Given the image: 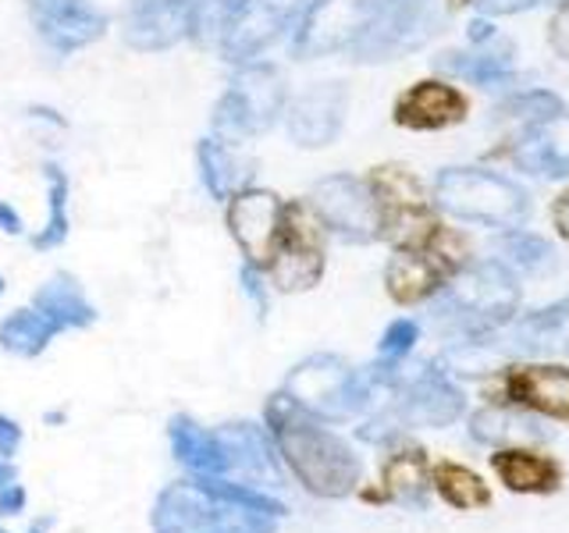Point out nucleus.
<instances>
[{
  "label": "nucleus",
  "instance_id": "34",
  "mask_svg": "<svg viewBox=\"0 0 569 533\" xmlns=\"http://www.w3.org/2000/svg\"><path fill=\"white\" fill-rule=\"evenodd\" d=\"M0 224H4V231H18V228H22V221H18L8 207H0Z\"/></svg>",
  "mask_w": 569,
  "mask_h": 533
},
{
  "label": "nucleus",
  "instance_id": "33",
  "mask_svg": "<svg viewBox=\"0 0 569 533\" xmlns=\"http://www.w3.org/2000/svg\"><path fill=\"white\" fill-rule=\"evenodd\" d=\"M8 484H18V470L11 459H0V487H8Z\"/></svg>",
  "mask_w": 569,
  "mask_h": 533
},
{
  "label": "nucleus",
  "instance_id": "11",
  "mask_svg": "<svg viewBox=\"0 0 569 533\" xmlns=\"http://www.w3.org/2000/svg\"><path fill=\"white\" fill-rule=\"evenodd\" d=\"M459 413H462V391L445 381V373L431 370L402 391L391 413H381L363 431L381 423H391L388 431H402V426H449L452 420H459Z\"/></svg>",
  "mask_w": 569,
  "mask_h": 533
},
{
  "label": "nucleus",
  "instance_id": "12",
  "mask_svg": "<svg viewBox=\"0 0 569 533\" xmlns=\"http://www.w3.org/2000/svg\"><path fill=\"white\" fill-rule=\"evenodd\" d=\"M506 405H520L530 413L569 423V366L559 363H530L512 366L502 378Z\"/></svg>",
  "mask_w": 569,
  "mask_h": 533
},
{
  "label": "nucleus",
  "instance_id": "21",
  "mask_svg": "<svg viewBox=\"0 0 569 533\" xmlns=\"http://www.w3.org/2000/svg\"><path fill=\"white\" fill-rule=\"evenodd\" d=\"M431 487L441 494L445 505H452L459 512L485 509L491 502V491L485 480H480L470 466H459V462H438L431 470Z\"/></svg>",
  "mask_w": 569,
  "mask_h": 533
},
{
  "label": "nucleus",
  "instance_id": "29",
  "mask_svg": "<svg viewBox=\"0 0 569 533\" xmlns=\"http://www.w3.org/2000/svg\"><path fill=\"white\" fill-rule=\"evenodd\" d=\"M22 444V426H18L11 416H0V459H11Z\"/></svg>",
  "mask_w": 569,
  "mask_h": 533
},
{
  "label": "nucleus",
  "instance_id": "31",
  "mask_svg": "<svg viewBox=\"0 0 569 533\" xmlns=\"http://www.w3.org/2000/svg\"><path fill=\"white\" fill-rule=\"evenodd\" d=\"M551 221H556V228H559V235L569 242V189L559 195L556 200V207H551Z\"/></svg>",
  "mask_w": 569,
  "mask_h": 533
},
{
  "label": "nucleus",
  "instance_id": "5",
  "mask_svg": "<svg viewBox=\"0 0 569 533\" xmlns=\"http://www.w3.org/2000/svg\"><path fill=\"white\" fill-rule=\"evenodd\" d=\"M435 195L456 218L495 224V228H516L527 213L523 192L491 171H473V168L441 171Z\"/></svg>",
  "mask_w": 569,
  "mask_h": 533
},
{
  "label": "nucleus",
  "instance_id": "7",
  "mask_svg": "<svg viewBox=\"0 0 569 533\" xmlns=\"http://www.w3.org/2000/svg\"><path fill=\"white\" fill-rule=\"evenodd\" d=\"M271 281L281 292L313 289L325 274V239H320V218L302 203H284L281 239L271 260Z\"/></svg>",
  "mask_w": 569,
  "mask_h": 533
},
{
  "label": "nucleus",
  "instance_id": "9",
  "mask_svg": "<svg viewBox=\"0 0 569 533\" xmlns=\"http://www.w3.org/2000/svg\"><path fill=\"white\" fill-rule=\"evenodd\" d=\"M516 302H520V289H516V278L506 263H480L473 271L456 284L452 306L459 316L473 324L477 331H488L506 324L516 313Z\"/></svg>",
  "mask_w": 569,
  "mask_h": 533
},
{
  "label": "nucleus",
  "instance_id": "32",
  "mask_svg": "<svg viewBox=\"0 0 569 533\" xmlns=\"http://www.w3.org/2000/svg\"><path fill=\"white\" fill-rule=\"evenodd\" d=\"M533 0H480V8L491 11V14H509V11H523L530 8Z\"/></svg>",
  "mask_w": 569,
  "mask_h": 533
},
{
  "label": "nucleus",
  "instance_id": "8",
  "mask_svg": "<svg viewBox=\"0 0 569 533\" xmlns=\"http://www.w3.org/2000/svg\"><path fill=\"white\" fill-rule=\"evenodd\" d=\"M281 218H284V203L274 192L263 189H242L231 195L228 203V228L236 242L242 245V253L249 266H271L274 249L281 239Z\"/></svg>",
  "mask_w": 569,
  "mask_h": 533
},
{
  "label": "nucleus",
  "instance_id": "2",
  "mask_svg": "<svg viewBox=\"0 0 569 533\" xmlns=\"http://www.w3.org/2000/svg\"><path fill=\"white\" fill-rule=\"evenodd\" d=\"M153 533H278V515L228 497L210 476H189L157 494Z\"/></svg>",
  "mask_w": 569,
  "mask_h": 533
},
{
  "label": "nucleus",
  "instance_id": "28",
  "mask_svg": "<svg viewBox=\"0 0 569 533\" xmlns=\"http://www.w3.org/2000/svg\"><path fill=\"white\" fill-rule=\"evenodd\" d=\"M551 47H556V53L562 61H569V0H562L556 18H551Z\"/></svg>",
  "mask_w": 569,
  "mask_h": 533
},
{
  "label": "nucleus",
  "instance_id": "13",
  "mask_svg": "<svg viewBox=\"0 0 569 533\" xmlns=\"http://www.w3.org/2000/svg\"><path fill=\"white\" fill-rule=\"evenodd\" d=\"M467 118V97L449 82L423 79L396 100V121L413 132H438Z\"/></svg>",
  "mask_w": 569,
  "mask_h": 533
},
{
  "label": "nucleus",
  "instance_id": "14",
  "mask_svg": "<svg viewBox=\"0 0 569 533\" xmlns=\"http://www.w3.org/2000/svg\"><path fill=\"white\" fill-rule=\"evenodd\" d=\"M278 103H281L278 76H271V71H249V76L224 97L218 111V124L228 135L260 132L267 129V121L278 114Z\"/></svg>",
  "mask_w": 569,
  "mask_h": 533
},
{
  "label": "nucleus",
  "instance_id": "30",
  "mask_svg": "<svg viewBox=\"0 0 569 533\" xmlns=\"http://www.w3.org/2000/svg\"><path fill=\"white\" fill-rule=\"evenodd\" d=\"M29 502V494L22 484H8V487H0V515H18L26 509Z\"/></svg>",
  "mask_w": 569,
  "mask_h": 533
},
{
  "label": "nucleus",
  "instance_id": "35",
  "mask_svg": "<svg viewBox=\"0 0 569 533\" xmlns=\"http://www.w3.org/2000/svg\"><path fill=\"white\" fill-rule=\"evenodd\" d=\"M47 526H50V520H36L26 533H47ZM0 533H8V530H0Z\"/></svg>",
  "mask_w": 569,
  "mask_h": 533
},
{
  "label": "nucleus",
  "instance_id": "22",
  "mask_svg": "<svg viewBox=\"0 0 569 533\" xmlns=\"http://www.w3.org/2000/svg\"><path fill=\"white\" fill-rule=\"evenodd\" d=\"M61 328L40 310H14L0 324V349L14 355H40Z\"/></svg>",
  "mask_w": 569,
  "mask_h": 533
},
{
  "label": "nucleus",
  "instance_id": "37",
  "mask_svg": "<svg viewBox=\"0 0 569 533\" xmlns=\"http://www.w3.org/2000/svg\"><path fill=\"white\" fill-rule=\"evenodd\" d=\"M452 8H462V4H470V0H449Z\"/></svg>",
  "mask_w": 569,
  "mask_h": 533
},
{
  "label": "nucleus",
  "instance_id": "20",
  "mask_svg": "<svg viewBox=\"0 0 569 533\" xmlns=\"http://www.w3.org/2000/svg\"><path fill=\"white\" fill-rule=\"evenodd\" d=\"M36 310H40L43 316H50L61 331L89 328L97 320V310L86 302L82 289L64 274H58L50 284H43V289L36 292Z\"/></svg>",
  "mask_w": 569,
  "mask_h": 533
},
{
  "label": "nucleus",
  "instance_id": "16",
  "mask_svg": "<svg viewBox=\"0 0 569 533\" xmlns=\"http://www.w3.org/2000/svg\"><path fill=\"white\" fill-rule=\"evenodd\" d=\"M168 441L174 459L192 476H231V455L221 431H207V426H200L189 416H171Z\"/></svg>",
  "mask_w": 569,
  "mask_h": 533
},
{
  "label": "nucleus",
  "instance_id": "1",
  "mask_svg": "<svg viewBox=\"0 0 569 533\" xmlns=\"http://www.w3.org/2000/svg\"><path fill=\"white\" fill-rule=\"evenodd\" d=\"M267 431L274 438V449L284 459L299 484L317 497H349L363 480V462L349 444L331 434L317 416L278 391L267 402Z\"/></svg>",
  "mask_w": 569,
  "mask_h": 533
},
{
  "label": "nucleus",
  "instance_id": "23",
  "mask_svg": "<svg viewBox=\"0 0 569 533\" xmlns=\"http://www.w3.org/2000/svg\"><path fill=\"white\" fill-rule=\"evenodd\" d=\"M470 434L477 441L495 444V449H512V444H520V441H538L541 438V431L527 416L512 413V405L480 409V413L470 420Z\"/></svg>",
  "mask_w": 569,
  "mask_h": 533
},
{
  "label": "nucleus",
  "instance_id": "18",
  "mask_svg": "<svg viewBox=\"0 0 569 533\" xmlns=\"http://www.w3.org/2000/svg\"><path fill=\"white\" fill-rule=\"evenodd\" d=\"M346 114V93L335 86H320L307 93L292 111V135L302 147H325V142L338 132Z\"/></svg>",
  "mask_w": 569,
  "mask_h": 533
},
{
  "label": "nucleus",
  "instance_id": "26",
  "mask_svg": "<svg viewBox=\"0 0 569 533\" xmlns=\"http://www.w3.org/2000/svg\"><path fill=\"white\" fill-rule=\"evenodd\" d=\"M417 338H420L417 320H406V316H402V320H396V324H388V331H385V338H381V345H378L381 363L396 366L399 360H406L409 349L417 345Z\"/></svg>",
  "mask_w": 569,
  "mask_h": 533
},
{
  "label": "nucleus",
  "instance_id": "38",
  "mask_svg": "<svg viewBox=\"0 0 569 533\" xmlns=\"http://www.w3.org/2000/svg\"><path fill=\"white\" fill-rule=\"evenodd\" d=\"M0 292H4V278H0Z\"/></svg>",
  "mask_w": 569,
  "mask_h": 533
},
{
  "label": "nucleus",
  "instance_id": "10",
  "mask_svg": "<svg viewBox=\"0 0 569 533\" xmlns=\"http://www.w3.org/2000/svg\"><path fill=\"white\" fill-rule=\"evenodd\" d=\"M313 207H317V218L346 239L367 242L381 235L378 200H373L370 185H360L356 178H342V174L325 178V182L313 189Z\"/></svg>",
  "mask_w": 569,
  "mask_h": 533
},
{
  "label": "nucleus",
  "instance_id": "27",
  "mask_svg": "<svg viewBox=\"0 0 569 533\" xmlns=\"http://www.w3.org/2000/svg\"><path fill=\"white\" fill-rule=\"evenodd\" d=\"M50 182H53V200H50V207H53V221H50V231H43L40 239H36V245H58L61 239H64V231H68V218H64V178L50 168Z\"/></svg>",
  "mask_w": 569,
  "mask_h": 533
},
{
  "label": "nucleus",
  "instance_id": "3",
  "mask_svg": "<svg viewBox=\"0 0 569 533\" xmlns=\"http://www.w3.org/2000/svg\"><path fill=\"white\" fill-rule=\"evenodd\" d=\"M373 373H356L335 355H313V360L299 363L289 381H284V395H289L302 413L317 420H349L360 409L370 405L373 395Z\"/></svg>",
  "mask_w": 569,
  "mask_h": 533
},
{
  "label": "nucleus",
  "instance_id": "6",
  "mask_svg": "<svg viewBox=\"0 0 569 533\" xmlns=\"http://www.w3.org/2000/svg\"><path fill=\"white\" fill-rule=\"evenodd\" d=\"M462 263H467V242L462 235H452L449 228H441L427 245L399 249L391 257L385 271L388 295L402 306H413V302L431 299L441 284H449L462 271Z\"/></svg>",
  "mask_w": 569,
  "mask_h": 533
},
{
  "label": "nucleus",
  "instance_id": "4",
  "mask_svg": "<svg viewBox=\"0 0 569 533\" xmlns=\"http://www.w3.org/2000/svg\"><path fill=\"white\" fill-rule=\"evenodd\" d=\"M367 185L373 192V200H378L381 235L396 245V253L399 249H420L441 231L423 185L406 168L396 164L373 168Z\"/></svg>",
  "mask_w": 569,
  "mask_h": 533
},
{
  "label": "nucleus",
  "instance_id": "17",
  "mask_svg": "<svg viewBox=\"0 0 569 533\" xmlns=\"http://www.w3.org/2000/svg\"><path fill=\"white\" fill-rule=\"evenodd\" d=\"M491 470L516 494H556L562 487V466L551 455H541L523 444L495 449Z\"/></svg>",
  "mask_w": 569,
  "mask_h": 533
},
{
  "label": "nucleus",
  "instance_id": "24",
  "mask_svg": "<svg viewBox=\"0 0 569 533\" xmlns=\"http://www.w3.org/2000/svg\"><path fill=\"white\" fill-rule=\"evenodd\" d=\"M516 342L523 349H559L569 352V299L556 306L530 313L520 328H516Z\"/></svg>",
  "mask_w": 569,
  "mask_h": 533
},
{
  "label": "nucleus",
  "instance_id": "19",
  "mask_svg": "<svg viewBox=\"0 0 569 533\" xmlns=\"http://www.w3.org/2000/svg\"><path fill=\"white\" fill-rule=\"evenodd\" d=\"M427 487H431V470H427V452L417 444H402L381 466V491L388 502L399 505H423Z\"/></svg>",
  "mask_w": 569,
  "mask_h": 533
},
{
  "label": "nucleus",
  "instance_id": "15",
  "mask_svg": "<svg viewBox=\"0 0 569 533\" xmlns=\"http://www.w3.org/2000/svg\"><path fill=\"white\" fill-rule=\"evenodd\" d=\"M509 160H516L523 171L562 178L569 174V114L556 111L533 121V129L509 150Z\"/></svg>",
  "mask_w": 569,
  "mask_h": 533
},
{
  "label": "nucleus",
  "instance_id": "36",
  "mask_svg": "<svg viewBox=\"0 0 569 533\" xmlns=\"http://www.w3.org/2000/svg\"><path fill=\"white\" fill-rule=\"evenodd\" d=\"M207 4H242V0H207Z\"/></svg>",
  "mask_w": 569,
  "mask_h": 533
},
{
  "label": "nucleus",
  "instance_id": "25",
  "mask_svg": "<svg viewBox=\"0 0 569 533\" xmlns=\"http://www.w3.org/2000/svg\"><path fill=\"white\" fill-rule=\"evenodd\" d=\"M203 164L210 168V185H213V192H242L249 171L239 164V160H231L228 150H221V147H203Z\"/></svg>",
  "mask_w": 569,
  "mask_h": 533
}]
</instances>
